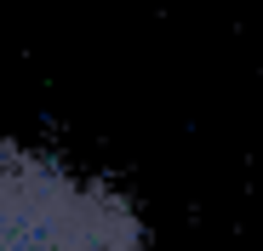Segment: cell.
<instances>
[{"instance_id":"obj_1","label":"cell","mask_w":263,"mask_h":251,"mask_svg":"<svg viewBox=\"0 0 263 251\" xmlns=\"http://www.w3.org/2000/svg\"><path fill=\"white\" fill-rule=\"evenodd\" d=\"M0 251H149V228L115 183L0 143Z\"/></svg>"}]
</instances>
